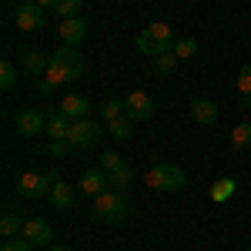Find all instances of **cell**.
<instances>
[{
  "label": "cell",
  "mask_w": 251,
  "mask_h": 251,
  "mask_svg": "<svg viewBox=\"0 0 251 251\" xmlns=\"http://www.w3.org/2000/svg\"><path fill=\"white\" fill-rule=\"evenodd\" d=\"M44 74H47V84H54V87H57V84H71V80H77L80 74H84V60L77 57V50H74V47H67V44H64V47H57V50H54V54H50V64H47V71H44Z\"/></svg>",
  "instance_id": "cell-1"
},
{
  "label": "cell",
  "mask_w": 251,
  "mask_h": 251,
  "mask_svg": "<svg viewBox=\"0 0 251 251\" xmlns=\"http://www.w3.org/2000/svg\"><path fill=\"white\" fill-rule=\"evenodd\" d=\"M171 47H174V34H171V27H168L164 20H154V24L144 27L141 37H137V50L148 54V57H157V54H164V50H171Z\"/></svg>",
  "instance_id": "cell-2"
},
{
  "label": "cell",
  "mask_w": 251,
  "mask_h": 251,
  "mask_svg": "<svg viewBox=\"0 0 251 251\" xmlns=\"http://www.w3.org/2000/svg\"><path fill=\"white\" fill-rule=\"evenodd\" d=\"M94 214L100 221H107V225H121L124 218H127V194L121 191H100L94 201Z\"/></svg>",
  "instance_id": "cell-3"
},
{
  "label": "cell",
  "mask_w": 251,
  "mask_h": 251,
  "mask_svg": "<svg viewBox=\"0 0 251 251\" xmlns=\"http://www.w3.org/2000/svg\"><path fill=\"white\" fill-rule=\"evenodd\" d=\"M57 184V171H27L17 177V191L20 198H30V201H37L44 194H50V188Z\"/></svg>",
  "instance_id": "cell-4"
},
{
  "label": "cell",
  "mask_w": 251,
  "mask_h": 251,
  "mask_svg": "<svg viewBox=\"0 0 251 251\" xmlns=\"http://www.w3.org/2000/svg\"><path fill=\"white\" fill-rule=\"evenodd\" d=\"M184 181H188L184 171L174 168V164H154V168L148 171V184H151V191H181Z\"/></svg>",
  "instance_id": "cell-5"
},
{
  "label": "cell",
  "mask_w": 251,
  "mask_h": 251,
  "mask_svg": "<svg viewBox=\"0 0 251 251\" xmlns=\"http://www.w3.org/2000/svg\"><path fill=\"white\" fill-rule=\"evenodd\" d=\"M14 24H17L20 30H40L47 24V14H44V7H37L34 0H20L17 10H14Z\"/></svg>",
  "instance_id": "cell-6"
},
{
  "label": "cell",
  "mask_w": 251,
  "mask_h": 251,
  "mask_svg": "<svg viewBox=\"0 0 251 251\" xmlns=\"http://www.w3.org/2000/svg\"><path fill=\"white\" fill-rule=\"evenodd\" d=\"M67 141H71L74 148H97V141H100V124L91 121V117H80V121H74Z\"/></svg>",
  "instance_id": "cell-7"
},
{
  "label": "cell",
  "mask_w": 251,
  "mask_h": 251,
  "mask_svg": "<svg viewBox=\"0 0 251 251\" xmlns=\"http://www.w3.org/2000/svg\"><path fill=\"white\" fill-rule=\"evenodd\" d=\"M124 111H127V117H131L134 124L151 121V117H154V100L144 94V91H131V94L124 97Z\"/></svg>",
  "instance_id": "cell-8"
},
{
  "label": "cell",
  "mask_w": 251,
  "mask_h": 251,
  "mask_svg": "<svg viewBox=\"0 0 251 251\" xmlns=\"http://www.w3.org/2000/svg\"><path fill=\"white\" fill-rule=\"evenodd\" d=\"M24 238L37 248V245H50V238H54V228L44 221V218H30V221H24Z\"/></svg>",
  "instance_id": "cell-9"
},
{
  "label": "cell",
  "mask_w": 251,
  "mask_h": 251,
  "mask_svg": "<svg viewBox=\"0 0 251 251\" xmlns=\"http://www.w3.org/2000/svg\"><path fill=\"white\" fill-rule=\"evenodd\" d=\"M60 40L67 44V47H77L80 40L87 37V20H80V17H67V20H60Z\"/></svg>",
  "instance_id": "cell-10"
},
{
  "label": "cell",
  "mask_w": 251,
  "mask_h": 251,
  "mask_svg": "<svg viewBox=\"0 0 251 251\" xmlns=\"http://www.w3.org/2000/svg\"><path fill=\"white\" fill-rule=\"evenodd\" d=\"M57 111L64 117H71V121H80V117H87V111H91V100H87L84 94H67L57 104Z\"/></svg>",
  "instance_id": "cell-11"
},
{
  "label": "cell",
  "mask_w": 251,
  "mask_h": 251,
  "mask_svg": "<svg viewBox=\"0 0 251 251\" xmlns=\"http://www.w3.org/2000/svg\"><path fill=\"white\" fill-rule=\"evenodd\" d=\"M17 131L24 137H34L40 131H47V117L40 114V111H20L17 114Z\"/></svg>",
  "instance_id": "cell-12"
},
{
  "label": "cell",
  "mask_w": 251,
  "mask_h": 251,
  "mask_svg": "<svg viewBox=\"0 0 251 251\" xmlns=\"http://www.w3.org/2000/svg\"><path fill=\"white\" fill-rule=\"evenodd\" d=\"M191 117L198 121V124L211 127L214 121H218V104L208 100V97H194V100H191Z\"/></svg>",
  "instance_id": "cell-13"
},
{
  "label": "cell",
  "mask_w": 251,
  "mask_h": 251,
  "mask_svg": "<svg viewBox=\"0 0 251 251\" xmlns=\"http://www.w3.org/2000/svg\"><path fill=\"white\" fill-rule=\"evenodd\" d=\"M80 191H87V194H100V191H107V171L104 168H91V171H84L80 174Z\"/></svg>",
  "instance_id": "cell-14"
},
{
  "label": "cell",
  "mask_w": 251,
  "mask_h": 251,
  "mask_svg": "<svg viewBox=\"0 0 251 251\" xmlns=\"http://www.w3.org/2000/svg\"><path fill=\"white\" fill-rule=\"evenodd\" d=\"M71 127H74V121L64 117L60 111H54V114L47 117V134H50V141H57V137H71Z\"/></svg>",
  "instance_id": "cell-15"
},
{
  "label": "cell",
  "mask_w": 251,
  "mask_h": 251,
  "mask_svg": "<svg viewBox=\"0 0 251 251\" xmlns=\"http://www.w3.org/2000/svg\"><path fill=\"white\" fill-rule=\"evenodd\" d=\"M20 64H24V71H27V74H44L50 60L44 57L40 50H34V47H30V50H24V54H20Z\"/></svg>",
  "instance_id": "cell-16"
},
{
  "label": "cell",
  "mask_w": 251,
  "mask_h": 251,
  "mask_svg": "<svg viewBox=\"0 0 251 251\" xmlns=\"http://www.w3.org/2000/svg\"><path fill=\"white\" fill-rule=\"evenodd\" d=\"M50 204H54L57 211H67V208L74 204V191H71V184L57 181V184L50 188Z\"/></svg>",
  "instance_id": "cell-17"
},
{
  "label": "cell",
  "mask_w": 251,
  "mask_h": 251,
  "mask_svg": "<svg viewBox=\"0 0 251 251\" xmlns=\"http://www.w3.org/2000/svg\"><path fill=\"white\" fill-rule=\"evenodd\" d=\"M131 181H134V177H131V168H117V171L107 174V188H111V191H121V194L131 191Z\"/></svg>",
  "instance_id": "cell-18"
},
{
  "label": "cell",
  "mask_w": 251,
  "mask_h": 251,
  "mask_svg": "<svg viewBox=\"0 0 251 251\" xmlns=\"http://www.w3.org/2000/svg\"><path fill=\"white\" fill-rule=\"evenodd\" d=\"M0 234H3V241H10V238H17V234H24V225H20V214H14V211H3V218H0Z\"/></svg>",
  "instance_id": "cell-19"
},
{
  "label": "cell",
  "mask_w": 251,
  "mask_h": 251,
  "mask_svg": "<svg viewBox=\"0 0 251 251\" xmlns=\"http://www.w3.org/2000/svg\"><path fill=\"white\" fill-rule=\"evenodd\" d=\"M177 64H181V60L174 57L171 50H164V54H157V57H154V74H157V77H168V74L177 71Z\"/></svg>",
  "instance_id": "cell-20"
},
{
  "label": "cell",
  "mask_w": 251,
  "mask_h": 251,
  "mask_svg": "<svg viewBox=\"0 0 251 251\" xmlns=\"http://www.w3.org/2000/svg\"><path fill=\"white\" fill-rule=\"evenodd\" d=\"M231 148H234V151H248V148H251V124H234Z\"/></svg>",
  "instance_id": "cell-21"
},
{
  "label": "cell",
  "mask_w": 251,
  "mask_h": 251,
  "mask_svg": "<svg viewBox=\"0 0 251 251\" xmlns=\"http://www.w3.org/2000/svg\"><path fill=\"white\" fill-rule=\"evenodd\" d=\"M171 54H174L177 60H188V57H194V54H198V40H194V37H181V40H174Z\"/></svg>",
  "instance_id": "cell-22"
},
{
  "label": "cell",
  "mask_w": 251,
  "mask_h": 251,
  "mask_svg": "<svg viewBox=\"0 0 251 251\" xmlns=\"http://www.w3.org/2000/svg\"><path fill=\"white\" fill-rule=\"evenodd\" d=\"M234 87H238V94L245 97L241 104L248 107V104H251V64H245V67H241V74H238V80H234Z\"/></svg>",
  "instance_id": "cell-23"
},
{
  "label": "cell",
  "mask_w": 251,
  "mask_h": 251,
  "mask_svg": "<svg viewBox=\"0 0 251 251\" xmlns=\"http://www.w3.org/2000/svg\"><path fill=\"white\" fill-rule=\"evenodd\" d=\"M14 84H17V64L14 60H3L0 64V87L3 91H14Z\"/></svg>",
  "instance_id": "cell-24"
},
{
  "label": "cell",
  "mask_w": 251,
  "mask_h": 251,
  "mask_svg": "<svg viewBox=\"0 0 251 251\" xmlns=\"http://www.w3.org/2000/svg\"><path fill=\"white\" fill-rule=\"evenodd\" d=\"M131 124H134V121H131V117L124 114V117H117V121H111L107 127H111V134H114L117 141H127V137H131V131H134Z\"/></svg>",
  "instance_id": "cell-25"
},
{
  "label": "cell",
  "mask_w": 251,
  "mask_h": 251,
  "mask_svg": "<svg viewBox=\"0 0 251 251\" xmlns=\"http://www.w3.org/2000/svg\"><path fill=\"white\" fill-rule=\"evenodd\" d=\"M231 194H234V181H231V177H221V181L211 188L214 201H225V198H231Z\"/></svg>",
  "instance_id": "cell-26"
},
{
  "label": "cell",
  "mask_w": 251,
  "mask_h": 251,
  "mask_svg": "<svg viewBox=\"0 0 251 251\" xmlns=\"http://www.w3.org/2000/svg\"><path fill=\"white\" fill-rule=\"evenodd\" d=\"M54 10H57L64 20H67V17H80V0H57Z\"/></svg>",
  "instance_id": "cell-27"
},
{
  "label": "cell",
  "mask_w": 251,
  "mask_h": 251,
  "mask_svg": "<svg viewBox=\"0 0 251 251\" xmlns=\"http://www.w3.org/2000/svg\"><path fill=\"white\" fill-rule=\"evenodd\" d=\"M127 111H124V100H107L104 104V121L111 124V121H117V117H124Z\"/></svg>",
  "instance_id": "cell-28"
},
{
  "label": "cell",
  "mask_w": 251,
  "mask_h": 251,
  "mask_svg": "<svg viewBox=\"0 0 251 251\" xmlns=\"http://www.w3.org/2000/svg\"><path fill=\"white\" fill-rule=\"evenodd\" d=\"M100 168L107 174L117 171V168H124V164H121V154H117V151H104V154H100Z\"/></svg>",
  "instance_id": "cell-29"
},
{
  "label": "cell",
  "mask_w": 251,
  "mask_h": 251,
  "mask_svg": "<svg viewBox=\"0 0 251 251\" xmlns=\"http://www.w3.org/2000/svg\"><path fill=\"white\" fill-rule=\"evenodd\" d=\"M0 251H34V245L20 234V238H10V241H3V248Z\"/></svg>",
  "instance_id": "cell-30"
},
{
  "label": "cell",
  "mask_w": 251,
  "mask_h": 251,
  "mask_svg": "<svg viewBox=\"0 0 251 251\" xmlns=\"http://www.w3.org/2000/svg\"><path fill=\"white\" fill-rule=\"evenodd\" d=\"M71 148H74V144H71L67 137H57V141H50V154H54V157H67V154H71Z\"/></svg>",
  "instance_id": "cell-31"
},
{
  "label": "cell",
  "mask_w": 251,
  "mask_h": 251,
  "mask_svg": "<svg viewBox=\"0 0 251 251\" xmlns=\"http://www.w3.org/2000/svg\"><path fill=\"white\" fill-rule=\"evenodd\" d=\"M40 94H44V97H50V94H54V84H47V80H40Z\"/></svg>",
  "instance_id": "cell-32"
},
{
  "label": "cell",
  "mask_w": 251,
  "mask_h": 251,
  "mask_svg": "<svg viewBox=\"0 0 251 251\" xmlns=\"http://www.w3.org/2000/svg\"><path fill=\"white\" fill-rule=\"evenodd\" d=\"M34 3H37V7H44V10H47V7H57V0H34Z\"/></svg>",
  "instance_id": "cell-33"
},
{
  "label": "cell",
  "mask_w": 251,
  "mask_h": 251,
  "mask_svg": "<svg viewBox=\"0 0 251 251\" xmlns=\"http://www.w3.org/2000/svg\"><path fill=\"white\" fill-rule=\"evenodd\" d=\"M50 251H71V248H64V245H54V248H50Z\"/></svg>",
  "instance_id": "cell-34"
},
{
  "label": "cell",
  "mask_w": 251,
  "mask_h": 251,
  "mask_svg": "<svg viewBox=\"0 0 251 251\" xmlns=\"http://www.w3.org/2000/svg\"><path fill=\"white\" fill-rule=\"evenodd\" d=\"M248 251H251V248H248Z\"/></svg>",
  "instance_id": "cell-35"
}]
</instances>
